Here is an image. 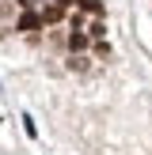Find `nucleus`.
<instances>
[{"instance_id":"obj_1","label":"nucleus","mask_w":152,"mask_h":155,"mask_svg":"<svg viewBox=\"0 0 152 155\" xmlns=\"http://www.w3.org/2000/svg\"><path fill=\"white\" fill-rule=\"evenodd\" d=\"M42 23H46L42 15H38V12H30V8H27V12L19 15V23H15V30H38Z\"/></svg>"},{"instance_id":"obj_2","label":"nucleus","mask_w":152,"mask_h":155,"mask_svg":"<svg viewBox=\"0 0 152 155\" xmlns=\"http://www.w3.org/2000/svg\"><path fill=\"white\" fill-rule=\"evenodd\" d=\"M61 15H65V4H57V0H53L50 8H42V19L46 23H61Z\"/></svg>"},{"instance_id":"obj_3","label":"nucleus","mask_w":152,"mask_h":155,"mask_svg":"<svg viewBox=\"0 0 152 155\" xmlns=\"http://www.w3.org/2000/svg\"><path fill=\"white\" fill-rule=\"evenodd\" d=\"M68 49H88V34H80V30H72V34H68Z\"/></svg>"},{"instance_id":"obj_4","label":"nucleus","mask_w":152,"mask_h":155,"mask_svg":"<svg viewBox=\"0 0 152 155\" xmlns=\"http://www.w3.org/2000/svg\"><path fill=\"white\" fill-rule=\"evenodd\" d=\"M80 8L91 12V15H103V4H99V0H80Z\"/></svg>"},{"instance_id":"obj_5","label":"nucleus","mask_w":152,"mask_h":155,"mask_svg":"<svg viewBox=\"0 0 152 155\" xmlns=\"http://www.w3.org/2000/svg\"><path fill=\"white\" fill-rule=\"evenodd\" d=\"M68 64H72V68H80V72H84V68H88V57H76V53H72V61H68Z\"/></svg>"},{"instance_id":"obj_6","label":"nucleus","mask_w":152,"mask_h":155,"mask_svg":"<svg viewBox=\"0 0 152 155\" xmlns=\"http://www.w3.org/2000/svg\"><path fill=\"white\" fill-rule=\"evenodd\" d=\"M23 129H27V136H38V125H34L30 117H23Z\"/></svg>"},{"instance_id":"obj_7","label":"nucleus","mask_w":152,"mask_h":155,"mask_svg":"<svg viewBox=\"0 0 152 155\" xmlns=\"http://www.w3.org/2000/svg\"><path fill=\"white\" fill-rule=\"evenodd\" d=\"M57 4H65V8H68V4H80V0H57Z\"/></svg>"}]
</instances>
